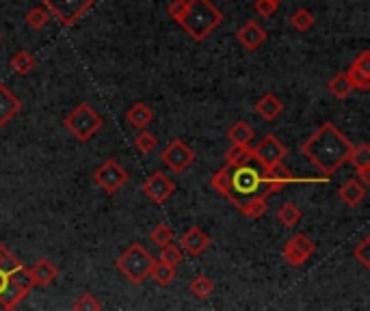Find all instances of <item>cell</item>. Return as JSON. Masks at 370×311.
<instances>
[{
    "label": "cell",
    "instance_id": "cell-1",
    "mask_svg": "<svg viewBox=\"0 0 370 311\" xmlns=\"http://www.w3.org/2000/svg\"><path fill=\"white\" fill-rule=\"evenodd\" d=\"M351 150H353V143L340 132V128L331 121L323 123L308 141L301 145V154L327 178H331L335 171H340L347 164Z\"/></svg>",
    "mask_w": 370,
    "mask_h": 311
},
{
    "label": "cell",
    "instance_id": "cell-2",
    "mask_svg": "<svg viewBox=\"0 0 370 311\" xmlns=\"http://www.w3.org/2000/svg\"><path fill=\"white\" fill-rule=\"evenodd\" d=\"M32 288L28 268L0 242V311L16 309Z\"/></svg>",
    "mask_w": 370,
    "mask_h": 311
},
{
    "label": "cell",
    "instance_id": "cell-3",
    "mask_svg": "<svg viewBox=\"0 0 370 311\" xmlns=\"http://www.w3.org/2000/svg\"><path fill=\"white\" fill-rule=\"evenodd\" d=\"M178 24L186 30V35L201 44L210 37V32L223 24V13L210 0H186V11L178 20Z\"/></svg>",
    "mask_w": 370,
    "mask_h": 311
},
{
    "label": "cell",
    "instance_id": "cell-4",
    "mask_svg": "<svg viewBox=\"0 0 370 311\" xmlns=\"http://www.w3.org/2000/svg\"><path fill=\"white\" fill-rule=\"evenodd\" d=\"M262 171H264V166L253 158V154L249 156L247 162H243L239 166H229L232 190H229L227 201L237 207V210L247 199H251L256 195L266 197L264 195V184H262Z\"/></svg>",
    "mask_w": 370,
    "mask_h": 311
},
{
    "label": "cell",
    "instance_id": "cell-5",
    "mask_svg": "<svg viewBox=\"0 0 370 311\" xmlns=\"http://www.w3.org/2000/svg\"><path fill=\"white\" fill-rule=\"evenodd\" d=\"M154 255L143 245H130L119 257H117V270L134 286L150 279V272L154 268Z\"/></svg>",
    "mask_w": 370,
    "mask_h": 311
},
{
    "label": "cell",
    "instance_id": "cell-6",
    "mask_svg": "<svg viewBox=\"0 0 370 311\" xmlns=\"http://www.w3.org/2000/svg\"><path fill=\"white\" fill-rule=\"evenodd\" d=\"M63 126H65L67 132H70V134L76 138V141L87 143V141H91V138H93L100 130H102L105 119H102V115H100V113L91 106V104L80 102L78 106L63 119Z\"/></svg>",
    "mask_w": 370,
    "mask_h": 311
},
{
    "label": "cell",
    "instance_id": "cell-7",
    "mask_svg": "<svg viewBox=\"0 0 370 311\" xmlns=\"http://www.w3.org/2000/svg\"><path fill=\"white\" fill-rule=\"evenodd\" d=\"M44 7L61 26H74L93 7V0H44Z\"/></svg>",
    "mask_w": 370,
    "mask_h": 311
},
{
    "label": "cell",
    "instance_id": "cell-8",
    "mask_svg": "<svg viewBox=\"0 0 370 311\" xmlns=\"http://www.w3.org/2000/svg\"><path fill=\"white\" fill-rule=\"evenodd\" d=\"M128 171L117 162V160H107V162H102L97 166V171L93 173V182L102 188L105 193H109V195H115V193H119L126 184H128Z\"/></svg>",
    "mask_w": 370,
    "mask_h": 311
},
{
    "label": "cell",
    "instance_id": "cell-9",
    "mask_svg": "<svg viewBox=\"0 0 370 311\" xmlns=\"http://www.w3.org/2000/svg\"><path fill=\"white\" fill-rule=\"evenodd\" d=\"M251 154L262 166H273V164L284 162V158L288 154V147L280 141L275 134H266L256 147H251Z\"/></svg>",
    "mask_w": 370,
    "mask_h": 311
},
{
    "label": "cell",
    "instance_id": "cell-10",
    "mask_svg": "<svg viewBox=\"0 0 370 311\" xmlns=\"http://www.w3.org/2000/svg\"><path fill=\"white\" fill-rule=\"evenodd\" d=\"M160 160L174 173H184L195 162V152L184 141H180V138H174V141L162 150Z\"/></svg>",
    "mask_w": 370,
    "mask_h": 311
},
{
    "label": "cell",
    "instance_id": "cell-11",
    "mask_svg": "<svg viewBox=\"0 0 370 311\" xmlns=\"http://www.w3.org/2000/svg\"><path fill=\"white\" fill-rule=\"evenodd\" d=\"M316 251V245L306 236V233H294L284 247V260L290 266H304Z\"/></svg>",
    "mask_w": 370,
    "mask_h": 311
},
{
    "label": "cell",
    "instance_id": "cell-12",
    "mask_svg": "<svg viewBox=\"0 0 370 311\" xmlns=\"http://www.w3.org/2000/svg\"><path fill=\"white\" fill-rule=\"evenodd\" d=\"M143 193H145V197L152 201V203H156V205H162V203H167L172 199V195L176 193V184L167 178V176H162V173H152V176L143 182Z\"/></svg>",
    "mask_w": 370,
    "mask_h": 311
},
{
    "label": "cell",
    "instance_id": "cell-13",
    "mask_svg": "<svg viewBox=\"0 0 370 311\" xmlns=\"http://www.w3.org/2000/svg\"><path fill=\"white\" fill-rule=\"evenodd\" d=\"M345 74L351 80L353 89L368 91L370 89V52L368 50L359 52V56L353 61V65L349 67V72H345Z\"/></svg>",
    "mask_w": 370,
    "mask_h": 311
},
{
    "label": "cell",
    "instance_id": "cell-14",
    "mask_svg": "<svg viewBox=\"0 0 370 311\" xmlns=\"http://www.w3.org/2000/svg\"><path fill=\"white\" fill-rule=\"evenodd\" d=\"M237 39H239V44H241L245 50L253 52V50H258V48L268 39V35H266V30H264L256 20H249V22H245V24L237 30Z\"/></svg>",
    "mask_w": 370,
    "mask_h": 311
},
{
    "label": "cell",
    "instance_id": "cell-15",
    "mask_svg": "<svg viewBox=\"0 0 370 311\" xmlns=\"http://www.w3.org/2000/svg\"><path fill=\"white\" fill-rule=\"evenodd\" d=\"M28 274H30V281L35 288H48L56 281L59 276V268L48 260V257H42L37 260L28 268Z\"/></svg>",
    "mask_w": 370,
    "mask_h": 311
},
{
    "label": "cell",
    "instance_id": "cell-16",
    "mask_svg": "<svg viewBox=\"0 0 370 311\" xmlns=\"http://www.w3.org/2000/svg\"><path fill=\"white\" fill-rule=\"evenodd\" d=\"M180 245H182V249H184L191 257H197V255H201V253H204V251L210 247V238H208L206 231H201L199 227H191V229H186V231L182 233Z\"/></svg>",
    "mask_w": 370,
    "mask_h": 311
},
{
    "label": "cell",
    "instance_id": "cell-17",
    "mask_svg": "<svg viewBox=\"0 0 370 311\" xmlns=\"http://www.w3.org/2000/svg\"><path fill=\"white\" fill-rule=\"evenodd\" d=\"M20 111H22V102L13 95V91L5 83H0V128L11 123Z\"/></svg>",
    "mask_w": 370,
    "mask_h": 311
},
{
    "label": "cell",
    "instance_id": "cell-18",
    "mask_svg": "<svg viewBox=\"0 0 370 311\" xmlns=\"http://www.w3.org/2000/svg\"><path fill=\"white\" fill-rule=\"evenodd\" d=\"M349 164H353V169L357 171V180L364 186H370V147L366 143L362 145H353L351 154H349Z\"/></svg>",
    "mask_w": 370,
    "mask_h": 311
},
{
    "label": "cell",
    "instance_id": "cell-19",
    "mask_svg": "<svg viewBox=\"0 0 370 311\" xmlns=\"http://www.w3.org/2000/svg\"><path fill=\"white\" fill-rule=\"evenodd\" d=\"M256 113L264 119V121H275L282 113H284V104L275 93H264L258 102H256Z\"/></svg>",
    "mask_w": 370,
    "mask_h": 311
},
{
    "label": "cell",
    "instance_id": "cell-20",
    "mask_svg": "<svg viewBox=\"0 0 370 311\" xmlns=\"http://www.w3.org/2000/svg\"><path fill=\"white\" fill-rule=\"evenodd\" d=\"M126 121L134 128V130H143L154 121V111L148 106L145 102H134L132 106L126 113Z\"/></svg>",
    "mask_w": 370,
    "mask_h": 311
},
{
    "label": "cell",
    "instance_id": "cell-21",
    "mask_svg": "<svg viewBox=\"0 0 370 311\" xmlns=\"http://www.w3.org/2000/svg\"><path fill=\"white\" fill-rule=\"evenodd\" d=\"M366 188H368V186H364L357 178H351V180H347V182L340 186L338 197H340L349 207H357V205L366 199Z\"/></svg>",
    "mask_w": 370,
    "mask_h": 311
},
{
    "label": "cell",
    "instance_id": "cell-22",
    "mask_svg": "<svg viewBox=\"0 0 370 311\" xmlns=\"http://www.w3.org/2000/svg\"><path fill=\"white\" fill-rule=\"evenodd\" d=\"M256 138V130L247 121H237L227 130V141L234 145H251Z\"/></svg>",
    "mask_w": 370,
    "mask_h": 311
},
{
    "label": "cell",
    "instance_id": "cell-23",
    "mask_svg": "<svg viewBox=\"0 0 370 311\" xmlns=\"http://www.w3.org/2000/svg\"><path fill=\"white\" fill-rule=\"evenodd\" d=\"M239 212L247 219H262L268 212V201H266V197L256 195L239 207Z\"/></svg>",
    "mask_w": 370,
    "mask_h": 311
},
{
    "label": "cell",
    "instance_id": "cell-24",
    "mask_svg": "<svg viewBox=\"0 0 370 311\" xmlns=\"http://www.w3.org/2000/svg\"><path fill=\"white\" fill-rule=\"evenodd\" d=\"M150 276H152V279H154L158 286L167 288V286H172L174 279H176V268L169 266V264H165V262H160V260H156V262H154V268H152V272H150Z\"/></svg>",
    "mask_w": 370,
    "mask_h": 311
},
{
    "label": "cell",
    "instance_id": "cell-25",
    "mask_svg": "<svg viewBox=\"0 0 370 311\" xmlns=\"http://www.w3.org/2000/svg\"><path fill=\"white\" fill-rule=\"evenodd\" d=\"M301 217H304V212H301V207L294 203V201H286L280 205V210H278V221L284 225V227H294Z\"/></svg>",
    "mask_w": 370,
    "mask_h": 311
},
{
    "label": "cell",
    "instance_id": "cell-26",
    "mask_svg": "<svg viewBox=\"0 0 370 311\" xmlns=\"http://www.w3.org/2000/svg\"><path fill=\"white\" fill-rule=\"evenodd\" d=\"M35 65H37L35 56H32L30 52H26V50H20V52H16L11 56V69L16 74H20V76L30 74L32 69H35Z\"/></svg>",
    "mask_w": 370,
    "mask_h": 311
},
{
    "label": "cell",
    "instance_id": "cell-27",
    "mask_svg": "<svg viewBox=\"0 0 370 311\" xmlns=\"http://www.w3.org/2000/svg\"><path fill=\"white\" fill-rule=\"evenodd\" d=\"M327 89H329V93H331L335 99H347V97L353 93V85H351V80L347 78L345 72H342V74H335V76L329 80Z\"/></svg>",
    "mask_w": 370,
    "mask_h": 311
},
{
    "label": "cell",
    "instance_id": "cell-28",
    "mask_svg": "<svg viewBox=\"0 0 370 311\" xmlns=\"http://www.w3.org/2000/svg\"><path fill=\"white\" fill-rule=\"evenodd\" d=\"M189 290H191V294L193 296H197V298H208L210 294H213V290H215V283H213V279L208 274H197L195 279L191 281V286H189Z\"/></svg>",
    "mask_w": 370,
    "mask_h": 311
},
{
    "label": "cell",
    "instance_id": "cell-29",
    "mask_svg": "<svg viewBox=\"0 0 370 311\" xmlns=\"http://www.w3.org/2000/svg\"><path fill=\"white\" fill-rule=\"evenodd\" d=\"M50 20H52V16H50V11H48L46 7H32V9H28V13H26V24H28L32 30L46 28V26L50 24Z\"/></svg>",
    "mask_w": 370,
    "mask_h": 311
},
{
    "label": "cell",
    "instance_id": "cell-30",
    "mask_svg": "<svg viewBox=\"0 0 370 311\" xmlns=\"http://www.w3.org/2000/svg\"><path fill=\"white\" fill-rule=\"evenodd\" d=\"M251 156V145H234L225 152V164L227 166H239L243 162H247Z\"/></svg>",
    "mask_w": 370,
    "mask_h": 311
},
{
    "label": "cell",
    "instance_id": "cell-31",
    "mask_svg": "<svg viewBox=\"0 0 370 311\" xmlns=\"http://www.w3.org/2000/svg\"><path fill=\"white\" fill-rule=\"evenodd\" d=\"M210 186L221 195V197H229V190H232V182H229V166L225 164L223 169H219L215 176L210 178Z\"/></svg>",
    "mask_w": 370,
    "mask_h": 311
},
{
    "label": "cell",
    "instance_id": "cell-32",
    "mask_svg": "<svg viewBox=\"0 0 370 311\" xmlns=\"http://www.w3.org/2000/svg\"><path fill=\"white\" fill-rule=\"evenodd\" d=\"M134 147H137L143 156H148L158 147V138L152 132H148V128H143V130H139L137 136H134Z\"/></svg>",
    "mask_w": 370,
    "mask_h": 311
},
{
    "label": "cell",
    "instance_id": "cell-33",
    "mask_svg": "<svg viewBox=\"0 0 370 311\" xmlns=\"http://www.w3.org/2000/svg\"><path fill=\"white\" fill-rule=\"evenodd\" d=\"M314 13L312 11H308V9H297L292 16H290V24H292V28L294 30H299V32H308L312 26H314Z\"/></svg>",
    "mask_w": 370,
    "mask_h": 311
},
{
    "label": "cell",
    "instance_id": "cell-34",
    "mask_svg": "<svg viewBox=\"0 0 370 311\" xmlns=\"http://www.w3.org/2000/svg\"><path fill=\"white\" fill-rule=\"evenodd\" d=\"M158 260L165 262V264H169V266H174V268H178L184 262V253H182L180 247L174 245V242H169V245L160 247V257Z\"/></svg>",
    "mask_w": 370,
    "mask_h": 311
},
{
    "label": "cell",
    "instance_id": "cell-35",
    "mask_svg": "<svg viewBox=\"0 0 370 311\" xmlns=\"http://www.w3.org/2000/svg\"><path fill=\"white\" fill-rule=\"evenodd\" d=\"M150 240L160 249V247H165V245H169V242H174V229H172L169 225H167V223H158V225L152 229Z\"/></svg>",
    "mask_w": 370,
    "mask_h": 311
},
{
    "label": "cell",
    "instance_id": "cell-36",
    "mask_svg": "<svg viewBox=\"0 0 370 311\" xmlns=\"http://www.w3.org/2000/svg\"><path fill=\"white\" fill-rule=\"evenodd\" d=\"M72 309H74V311H100V309H105V305L100 303L93 294L85 292V294H80V296L76 298V303L72 305Z\"/></svg>",
    "mask_w": 370,
    "mask_h": 311
},
{
    "label": "cell",
    "instance_id": "cell-37",
    "mask_svg": "<svg viewBox=\"0 0 370 311\" xmlns=\"http://www.w3.org/2000/svg\"><path fill=\"white\" fill-rule=\"evenodd\" d=\"M368 249H370V238L366 236L359 245L355 247V251H353V255H355V260L364 266V268H370V255H368Z\"/></svg>",
    "mask_w": 370,
    "mask_h": 311
},
{
    "label": "cell",
    "instance_id": "cell-38",
    "mask_svg": "<svg viewBox=\"0 0 370 311\" xmlns=\"http://www.w3.org/2000/svg\"><path fill=\"white\" fill-rule=\"evenodd\" d=\"M278 7H280V5L271 3V0H256V5H253L256 13L262 16V18H271V16H275Z\"/></svg>",
    "mask_w": 370,
    "mask_h": 311
},
{
    "label": "cell",
    "instance_id": "cell-39",
    "mask_svg": "<svg viewBox=\"0 0 370 311\" xmlns=\"http://www.w3.org/2000/svg\"><path fill=\"white\" fill-rule=\"evenodd\" d=\"M167 11H169V16L178 22V20L184 16V11H186V0H174V3L169 5V9H167Z\"/></svg>",
    "mask_w": 370,
    "mask_h": 311
},
{
    "label": "cell",
    "instance_id": "cell-40",
    "mask_svg": "<svg viewBox=\"0 0 370 311\" xmlns=\"http://www.w3.org/2000/svg\"><path fill=\"white\" fill-rule=\"evenodd\" d=\"M271 3H275V5H280V3H284V0H271Z\"/></svg>",
    "mask_w": 370,
    "mask_h": 311
},
{
    "label": "cell",
    "instance_id": "cell-41",
    "mask_svg": "<svg viewBox=\"0 0 370 311\" xmlns=\"http://www.w3.org/2000/svg\"><path fill=\"white\" fill-rule=\"evenodd\" d=\"M0 37H3V35H0Z\"/></svg>",
    "mask_w": 370,
    "mask_h": 311
}]
</instances>
